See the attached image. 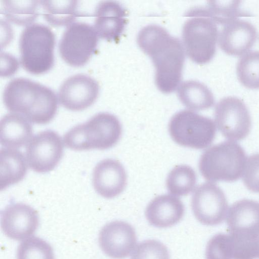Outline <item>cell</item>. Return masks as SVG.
<instances>
[{
  "mask_svg": "<svg viewBox=\"0 0 259 259\" xmlns=\"http://www.w3.org/2000/svg\"><path fill=\"white\" fill-rule=\"evenodd\" d=\"M137 40L140 49L152 61L159 90L168 94L177 90L181 83L185 61L182 43L164 28L155 24L141 29Z\"/></svg>",
  "mask_w": 259,
  "mask_h": 259,
  "instance_id": "obj_1",
  "label": "cell"
},
{
  "mask_svg": "<svg viewBox=\"0 0 259 259\" xmlns=\"http://www.w3.org/2000/svg\"><path fill=\"white\" fill-rule=\"evenodd\" d=\"M3 101L11 113L21 114L31 122L45 124L55 117L58 99L46 86L28 79L16 78L6 86Z\"/></svg>",
  "mask_w": 259,
  "mask_h": 259,
  "instance_id": "obj_2",
  "label": "cell"
},
{
  "mask_svg": "<svg viewBox=\"0 0 259 259\" xmlns=\"http://www.w3.org/2000/svg\"><path fill=\"white\" fill-rule=\"evenodd\" d=\"M122 134L118 119L109 113H99L78 124L64 136L65 146L73 150H105L115 145Z\"/></svg>",
  "mask_w": 259,
  "mask_h": 259,
  "instance_id": "obj_3",
  "label": "cell"
},
{
  "mask_svg": "<svg viewBox=\"0 0 259 259\" xmlns=\"http://www.w3.org/2000/svg\"><path fill=\"white\" fill-rule=\"evenodd\" d=\"M182 29V45L185 54L193 62L204 64L213 57L218 42L217 24L206 8L191 10Z\"/></svg>",
  "mask_w": 259,
  "mask_h": 259,
  "instance_id": "obj_4",
  "label": "cell"
},
{
  "mask_svg": "<svg viewBox=\"0 0 259 259\" xmlns=\"http://www.w3.org/2000/svg\"><path fill=\"white\" fill-rule=\"evenodd\" d=\"M246 156L242 147L234 141H224L207 149L199 161V171L209 182H235L243 173Z\"/></svg>",
  "mask_w": 259,
  "mask_h": 259,
  "instance_id": "obj_5",
  "label": "cell"
},
{
  "mask_svg": "<svg viewBox=\"0 0 259 259\" xmlns=\"http://www.w3.org/2000/svg\"><path fill=\"white\" fill-rule=\"evenodd\" d=\"M55 44V34L48 26L37 23L27 26L19 41L22 67L35 75L48 71L54 63Z\"/></svg>",
  "mask_w": 259,
  "mask_h": 259,
  "instance_id": "obj_6",
  "label": "cell"
},
{
  "mask_svg": "<svg viewBox=\"0 0 259 259\" xmlns=\"http://www.w3.org/2000/svg\"><path fill=\"white\" fill-rule=\"evenodd\" d=\"M172 140L183 147L196 149L208 147L216 134L215 123L194 111L183 110L175 114L168 123Z\"/></svg>",
  "mask_w": 259,
  "mask_h": 259,
  "instance_id": "obj_7",
  "label": "cell"
},
{
  "mask_svg": "<svg viewBox=\"0 0 259 259\" xmlns=\"http://www.w3.org/2000/svg\"><path fill=\"white\" fill-rule=\"evenodd\" d=\"M98 38L92 25L84 22L72 23L67 26L59 42L60 55L69 65L82 66L95 52Z\"/></svg>",
  "mask_w": 259,
  "mask_h": 259,
  "instance_id": "obj_8",
  "label": "cell"
},
{
  "mask_svg": "<svg viewBox=\"0 0 259 259\" xmlns=\"http://www.w3.org/2000/svg\"><path fill=\"white\" fill-rule=\"evenodd\" d=\"M214 120L220 132L230 141L242 140L249 134L250 115L245 103L237 97L221 99L215 107Z\"/></svg>",
  "mask_w": 259,
  "mask_h": 259,
  "instance_id": "obj_9",
  "label": "cell"
},
{
  "mask_svg": "<svg viewBox=\"0 0 259 259\" xmlns=\"http://www.w3.org/2000/svg\"><path fill=\"white\" fill-rule=\"evenodd\" d=\"M63 154V144L56 132L47 130L37 133L27 144L28 165L38 173L49 172L57 165Z\"/></svg>",
  "mask_w": 259,
  "mask_h": 259,
  "instance_id": "obj_10",
  "label": "cell"
},
{
  "mask_svg": "<svg viewBox=\"0 0 259 259\" xmlns=\"http://www.w3.org/2000/svg\"><path fill=\"white\" fill-rule=\"evenodd\" d=\"M195 218L201 224L214 226L222 223L227 215L228 205L223 190L216 184L207 182L199 185L191 199Z\"/></svg>",
  "mask_w": 259,
  "mask_h": 259,
  "instance_id": "obj_11",
  "label": "cell"
},
{
  "mask_svg": "<svg viewBox=\"0 0 259 259\" xmlns=\"http://www.w3.org/2000/svg\"><path fill=\"white\" fill-rule=\"evenodd\" d=\"M99 94L98 82L89 75L78 74L67 78L58 92V101L65 108L84 110L92 106Z\"/></svg>",
  "mask_w": 259,
  "mask_h": 259,
  "instance_id": "obj_12",
  "label": "cell"
},
{
  "mask_svg": "<svg viewBox=\"0 0 259 259\" xmlns=\"http://www.w3.org/2000/svg\"><path fill=\"white\" fill-rule=\"evenodd\" d=\"M134 228L128 223L115 221L106 224L99 235V244L109 257L122 259L134 251L137 243Z\"/></svg>",
  "mask_w": 259,
  "mask_h": 259,
  "instance_id": "obj_13",
  "label": "cell"
},
{
  "mask_svg": "<svg viewBox=\"0 0 259 259\" xmlns=\"http://www.w3.org/2000/svg\"><path fill=\"white\" fill-rule=\"evenodd\" d=\"M39 225L37 211L23 203L7 206L1 215V228L8 237L22 240L32 235Z\"/></svg>",
  "mask_w": 259,
  "mask_h": 259,
  "instance_id": "obj_14",
  "label": "cell"
},
{
  "mask_svg": "<svg viewBox=\"0 0 259 259\" xmlns=\"http://www.w3.org/2000/svg\"><path fill=\"white\" fill-rule=\"evenodd\" d=\"M92 180L95 191L102 197L110 199L123 191L126 185L127 175L118 160L107 158L96 165Z\"/></svg>",
  "mask_w": 259,
  "mask_h": 259,
  "instance_id": "obj_15",
  "label": "cell"
},
{
  "mask_svg": "<svg viewBox=\"0 0 259 259\" xmlns=\"http://www.w3.org/2000/svg\"><path fill=\"white\" fill-rule=\"evenodd\" d=\"M256 37V29L253 24L237 19L223 26L218 43L226 54L242 56L249 52Z\"/></svg>",
  "mask_w": 259,
  "mask_h": 259,
  "instance_id": "obj_16",
  "label": "cell"
},
{
  "mask_svg": "<svg viewBox=\"0 0 259 259\" xmlns=\"http://www.w3.org/2000/svg\"><path fill=\"white\" fill-rule=\"evenodd\" d=\"M95 17L94 28L99 37L108 41L117 40L126 23L124 9L113 1L99 3Z\"/></svg>",
  "mask_w": 259,
  "mask_h": 259,
  "instance_id": "obj_17",
  "label": "cell"
},
{
  "mask_svg": "<svg viewBox=\"0 0 259 259\" xmlns=\"http://www.w3.org/2000/svg\"><path fill=\"white\" fill-rule=\"evenodd\" d=\"M184 212V205L179 198L171 194H164L155 197L148 203L145 217L151 225L167 228L179 223Z\"/></svg>",
  "mask_w": 259,
  "mask_h": 259,
  "instance_id": "obj_18",
  "label": "cell"
},
{
  "mask_svg": "<svg viewBox=\"0 0 259 259\" xmlns=\"http://www.w3.org/2000/svg\"><path fill=\"white\" fill-rule=\"evenodd\" d=\"M33 128L23 115L10 113L0 121V143L5 148H19L28 144L32 138Z\"/></svg>",
  "mask_w": 259,
  "mask_h": 259,
  "instance_id": "obj_19",
  "label": "cell"
},
{
  "mask_svg": "<svg viewBox=\"0 0 259 259\" xmlns=\"http://www.w3.org/2000/svg\"><path fill=\"white\" fill-rule=\"evenodd\" d=\"M27 162L21 151L13 148L0 150V189L3 190L23 179L27 170Z\"/></svg>",
  "mask_w": 259,
  "mask_h": 259,
  "instance_id": "obj_20",
  "label": "cell"
},
{
  "mask_svg": "<svg viewBox=\"0 0 259 259\" xmlns=\"http://www.w3.org/2000/svg\"><path fill=\"white\" fill-rule=\"evenodd\" d=\"M177 90L179 100L189 110H204L214 104L212 92L205 84L198 81L189 80L182 82Z\"/></svg>",
  "mask_w": 259,
  "mask_h": 259,
  "instance_id": "obj_21",
  "label": "cell"
},
{
  "mask_svg": "<svg viewBox=\"0 0 259 259\" xmlns=\"http://www.w3.org/2000/svg\"><path fill=\"white\" fill-rule=\"evenodd\" d=\"M227 223L230 232L259 226V203L247 199L234 202L228 210Z\"/></svg>",
  "mask_w": 259,
  "mask_h": 259,
  "instance_id": "obj_22",
  "label": "cell"
},
{
  "mask_svg": "<svg viewBox=\"0 0 259 259\" xmlns=\"http://www.w3.org/2000/svg\"><path fill=\"white\" fill-rule=\"evenodd\" d=\"M39 1L2 0L1 12L7 20L15 24L28 26L38 16Z\"/></svg>",
  "mask_w": 259,
  "mask_h": 259,
  "instance_id": "obj_23",
  "label": "cell"
},
{
  "mask_svg": "<svg viewBox=\"0 0 259 259\" xmlns=\"http://www.w3.org/2000/svg\"><path fill=\"white\" fill-rule=\"evenodd\" d=\"M45 20L54 27L69 25L78 16V1H40Z\"/></svg>",
  "mask_w": 259,
  "mask_h": 259,
  "instance_id": "obj_24",
  "label": "cell"
},
{
  "mask_svg": "<svg viewBox=\"0 0 259 259\" xmlns=\"http://www.w3.org/2000/svg\"><path fill=\"white\" fill-rule=\"evenodd\" d=\"M233 259H259V226L230 232Z\"/></svg>",
  "mask_w": 259,
  "mask_h": 259,
  "instance_id": "obj_25",
  "label": "cell"
},
{
  "mask_svg": "<svg viewBox=\"0 0 259 259\" xmlns=\"http://www.w3.org/2000/svg\"><path fill=\"white\" fill-rule=\"evenodd\" d=\"M197 177L194 170L185 164L175 166L168 173L166 186L168 192L175 196H184L194 190Z\"/></svg>",
  "mask_w": 259,
  "mask_h": 259,
  "instance_id": "obj_26",
  "label": "cell"
},
{
  "mask_svg": "<svg viewBox=\"0 0 259 259\" xmlns=\"http://www.w3.org/2000/svg\"><path fill=\"white\" fill-rule=\"evenodd\" d=\"M236 73L243 86L259 89V51H249L241 56L237 64Z\"/></svg>",
  "mask_w": 259,
  "mask_h": 259,
  "instance_id": "obj_27",
  "label": "cell"
},
{
  "mask_svg": "<svg viewBox=\"0 0 259 259\" xmlns=\"http://www.w3.org/2000/svg\"><path fill=\"white\" fill-rule=\"evenodd\" d=\"M17 259H55L52 246L44 240L32 237L18 246Z\"/></svg>",
  "mask_w": 259,
  "mask_h": 259,
  "instance_id": "obj_28",
  "label": "cell"
},
{
  "mask_svg": "<svg viewBox=\"0 0 259 259\" xmlns=\"http://www.w3.org/2000/svg\"><path fill=\"white\" fill-rule=\"evenodd\" d=\"M206 9L214 22L223 26L243 14L238 1H210Z\"/></svg>",
  "mask_w": 259,
  "mask_h": 259,
  "instance_id": "obj_29",
  "label": "cell"
},
{
  "mask_svg": "<svg viewBox=\"0 0 259 259\" xmlns=\"http://www.w3.org/2000/svg\"><path fill=\"white\" fill-rule=\"evenodd\" d=\"M131 259H170V256L167 247L163 243L149 239L136 246Z\"/></svg>",
  "mask_w": 259,
  "mask_h": 259,
  "instance_id": "obj_30",
  "label": "cell"
},
{
  "mask_svg": "<svg viewBox=\"0 0 259 259\" xmlns=\"http://www.w3.org/2000/svg\"><path fill=\"white\" fill-rule=\"evenodd\" d=\"M206 259H233L229 235L218 234L211 238L206 247Z\"/></svg>",
  "mask_w": 259,
  "mask_h": 259,
  "instance_id": "obj_31",
  "label": "cell"
},
{
  "mask_svg": "<svg viewBox=\"0 0 259 259\" xmlns=\"http://www.w3.org/2000/svg\"><path fill=\"white\" fill-rule=\"evenodd\" d=\"M243 181L248 190L259 193V153L253 154L247 159Z\"/></svg>",
  "mask_w": 259,
  "mask_h": 259,
  "instance_id": "obj_32",
  "label": "cell"
},
{
  "mask_svg": "<svg viewBox=\"0 0 259 259\" xmlns=\"http://www.w3.org/2000/svg\"><path fill=\"white\" fill-rule=\"evenodd\" d=\"M19 63L11 54L1 52L0 54V76L9 77L13 75L18 70Z\"/></svg>",
  "mask_w": 259,
  "mask_h": 259,
  "instance_id": "obj_33",
  "label": "cell"
},
{
  "mask_svg": "<svg viewBox=\"0 0 259 259\" xmlns=\"http://www.w3.org/2000/svg\"><path fill=\"white\" fill-rule=\"evenodd\" d=\"M0 29L1 48L3 49L7 47L13 40L14 32L10 24L5 20H1Z\"/></svg>",
  "mask_w": 259,
  "mask_h": 259,
  "instance_id": "obj_34",
  "label": "cell"
}]
</instances>
